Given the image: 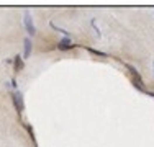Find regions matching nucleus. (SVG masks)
<instances>
[{
	"mask_svg": "<svg viewBox=\"0 0 154 147\" xmlns=\"http://www.w3.org/2000/svg\"><path fill=\"white\" fill-rule=\"evenodd\" d=\"M23 24H25V28H26V31H28L30 36H33L34 33H36V28H34V24H33V16L30 15L28 12H26L25 16H23Z\"/></svg>",
	"mask_w": 154,
	"mask_h": 147,
	"instance_id": "obj_1",
	"label": "nucleus"
},
{
	"mask_svg": "<svg viewBox=\"0 0 154 147\" xmlns=\"http://www.w3.org/2000/svg\"><path fill=\"white\" fill-rule=\"evenodd\" d=\"M23 46H25V51H23V57H30V54H31V49H33V43H31V39L30 38H26L25 41H23Z\"/></svg>",
	"mask_w": 154,
	"mask_h": 147,
	"instance_id": "obj_2",
	"label": "nucleus"
},
{
	"mask_svg": "<svg viewBox=\"0 0 154 147\" xmlns=\"http://www.w3.org/2000/svg\"><path fill=\"white\" fill-rule=\"evenodd\" d=\"M49 24H51V26H53V28L56 29V31H59V33H64L66 36H69V33H67L66 29H63V28H59V26H56V24H54V21H49Z\"/></svg>",
	"mask_w": 154,
	"mask_h": 147,
	"instance_id": "obj_4",
	"label": "nucleus"
},
{
	"mask_svg": "<svg viewBox=\"0 0 154 147\" xmlns=\"http://www.w3.org/2000/svg\"><path fill=\"white\" fill-rule=\"evenodd\" d=\"M69 48H72V44H71V41L69 39H64V41L59 43V49H69Z\"/></svg>",
	"mask_w": 154,
	"mask_h": 147,
	"instance_id": "obj_3",
	"label": "nucleus"
}]
</instances>
